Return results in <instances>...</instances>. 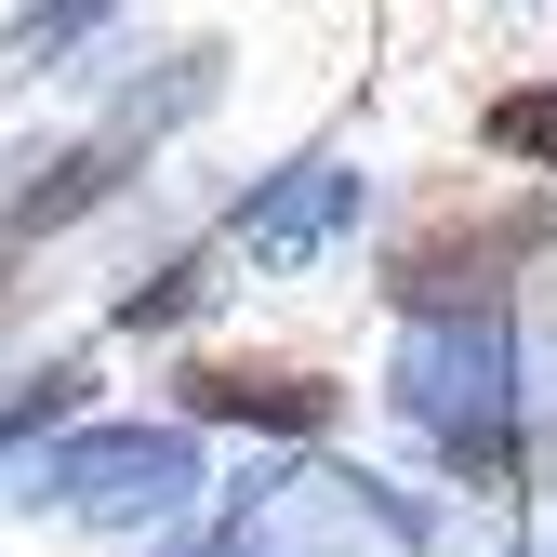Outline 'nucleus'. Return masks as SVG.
I'll use <instances>...</instances> for the list:
<instances>
[{
	"label": "nucleus",
	"mask_w": 557,
	"mask_h": 557,
	"mask_svg": "<svg viewBox=\"0 0 557 557\" xmlns=\"http://www.w3.org/2000/svg\"><path fill=\"white\" fill-rule=\"evenodd\" d=\"M557 239V199L544 186H438L425 213H411L385 239V306L398 319H492L505 306V278H531Z\"/></svg>",
	"instance_id": "obj_1"
},
{
	"label": "nucleus",
	"mask_w": 557,
	"mask_h": 557,
	"mask_svg": "<svg viewBox=\"0 0 557 557\" xmlns=\"http://www.w3.org/2000/svg\"><path fill=\"white\" fill-rule=\"evenodd\" d=\"M120 14H133V0H14L0 53H14V66H66V53H94V40H107Z\"/></svg>",
	"instance_id": "obj_5"
},
{
	"label": "nucleus",
	"mask_w": 557,
	"mask_h": 557,
	"mask_svg": "<svg viewBox=\"0 0 557 557\" xmlns=\"http://www.w3.org/2000/svg\"><path fill=\"white\" fill-rule=\"evenodd\" d=\"M359 173H345V160H293V173H278L265 199H252V213H239V239H265V252H306V239H332L345 213H359Z\"/></svg>",
	"instance_id": "obj_3"
},
{
	"label": "nucleus",
	"mask_w": 557,
	"mask_h": 557,
	"mask_svg": "<svg viewBox=\"0 0 557 557\" xmlns=\"http://www.w3.org/2000/svg\"><path fill=\"white\" fill-rule=\"evenodd\" d=\"M0 293H14V239H0Z\"/></svg>",
	"instance_id": "obj_6"
},
{
	"label": "nucleus",
	"mask_w": 557,
	"mask_h": 557,
	"mask_svg": "<svg viewBox=\"0 0 557 557\" xmlns=\"http://www.w3.org/2000/svg\"><path fill=\"white\" fill-rule=\"evenodd\" d=\"M478 160H505L557 199V81H505V94H478Z\"/></svg>",
	"instance_id": "obj_4"
},
{
	"label": "nucleus",
	"mask_w": 557,
	"mask_h": 557,
	"mask_svg": "<svg viewBox=\"0 0 557 557\" xmlns=\"http://www.w3.org/2000/svg\"><path fill=\"white\" fill-rule=\"evenodd\" d=\"M173 385H186V411H226V425H332V385L293 359H186Z\"/></svg>",
	"instance_id": "obj_2"
}]
</instances>
